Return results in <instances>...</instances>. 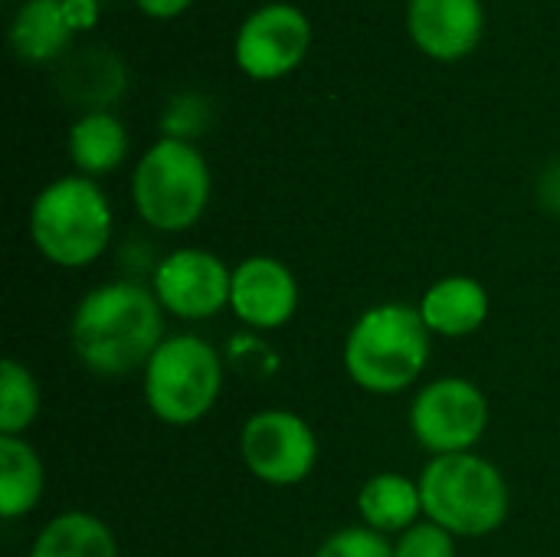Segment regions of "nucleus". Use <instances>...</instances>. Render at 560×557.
Segmentation results:
<instances>
[{
	"label": "nucleus",
	"instance_id": "f257e3e1",
	"mask_svg": "<svg viewBox=\"0 0 560 557\" xmlns=\"http://www.w3.org/2000/svg\"><path fill=\"white\" fill-rule=\"evenodd\" d=\"M69 341L75 358L98 378L144 371L164 341V309L138 282L98 286L75 305Z\"/></svg>",
	"mask_w": 560,
	"mask_h": 557
},
{
	"label": "nucleus",
	"instance_id": "f03ea898",
	"mask_svg": "<svg viewBox=\"0 0 560 557\" xmlns=\"http://www.w3.org/2000/svg\"><path fill=\"white\" fill-rule=\"evenodd\" d=\"M430 361V328L420 309L384 302L351 325L345 341V371L368 394H400L417 384Z\"/></svg>",
	"mask_w": 560,
	"mask_h": 557
},
{
	"label": "nucleus",
	"instance_id": "7ed1b4c3",
	"mask_svg": "<svg viewBox=\"0 0 560 557\" xmlns=\"http://www.w3.org/2000/svg\"><path fill=\"white\" fill-rule=\"evenodd\" d=\"M427 522L453 538H486L509 519V486L495 463L476 453L433 456L420 473Z\"/></svg>",
	"mask_w": 560,
	"mask_h": 557
},
{
	"label": "nucleus",
	"instance_id": "20e7f679",
	"mask_svg": "<svg viewBox=\"0 0 560 557\" xmlns=\"http://www.w3.org/2000/svg\"><path fill=\"white\" fill-rule=\"evenodd\" d=\"M30 236L52 266H89L112 240V204L92 177H59L36 194L30 207Z\"/></svg>",
	"mask_w": 560,
	"mask_h": 557
},
{
	"label": "nucleus",
	"instance_id": "39448f33",
	"mask_svg": "<svg viewBox=\"0 0 560 557\" xmlns=\"http://www.w3.org/2000/svg\"><path fill=\"white\" fill-rule=\"evenodd\" d=\"M131 200L138 217L161 230H190L210 204L207 158L184 138H158L131 174Z\"/></svg>",
	"mask_w": 560,
	"mask_h": 557
},
{
	"label": "nucleus",
	"instance_id": "423d86ee",
	"mask_svg": "<svg viewBox=\"0 0 560 557\" xmlns=\"http://www.w3.org/2000/svg\"><path fill=\"white\" fill-rule=\"evenodd\" d=\"M144 404L167 427L203 420L223 387L220 351L200 335H171L144 364Z\"/></svg>",
	"mask_w": 560,
	"mask_h": 557
},
{
	"label": "nucleus",
	"instance_id": "0eeeda50",
	"mask_svg": "<svg viewBox=\"0 0 560 557\" xmlns=\"http://www.w3.org/2000/svg\"><path fill=\"white\" fill-rule=\"evenodd\" d=\"M489 427V401L466 378H440L410 404V430L430 456L472 453Z\"/></svg>",
	"mask_w": 560,
	"mask_h": 557
},
{
	"label": "nucleus",
	"instance_id": "6e6552de",
	"mask_svg": "<svg viewBox=\"0 0 560 557\" xmlns=\"http://www.w3.org/2000/svg\"><path fill=\"white\" fill-rule=\"evenodd\" d=\"M240 453L266 486H299L318 463L315 430L292 410H259L243 423Z\"/></svg>",
	"mask_w": 560,
	"mask_h": 557
},
{
	"label": "nucleus",
	"instance_id": "1a4fd4ad",
	"mask_svg": "<svg viewBox=\"0 0 560 557\" xmlns=\"http://www.w3.org/2000/svg\"><path fill=\"white\" fill-rule=\"evenodd\" d=\"M312 43V23L295 3H262L236 30V66L253 79L292 72Z\"/></svg>",
	"mask_w": 560,
	"mask_h": 557
},
{
	"label": "nucleus",
	"instance_id": "9d476101",
	"mask_svg": "<svg viewBox=\"0 0 560 557\" xmlns=\"http://www.w3.org/2000/svg\"><path fill=\"white\" fill-rule=\"evenodd\" d=\"M230 286L233 269L207 250H174L151 276V292L161 309L187 322H203L223 312L230 305Z\"/></svg>",
	"mask_w": 560,
	"mask_h": 557
},
{
	"label": "nucleus",
	"instance_id": "9b49d317",
	"mask_svg": "<svg viewBox=\"0 0 560 557\" xmlns=\"http://www.w3.org/2000/svg\"><path fill=\"white\" fill-rule=\"evenodd\" d=\"M230 309L246 328L276 332L289 325L299 309V282L285 263L272 256H249L233 269Z\"/></svg>",
	"mask_w": 560,
	"mask_h": 557
},
{
	"label": "nucleus",
	"instance_id": "f8f14e48",
	"mask_svg": "<svg viewBox=\"0 0 560 557\" xmlns=\"http://www.w3.org/2000/svg\"><path fill=\"white\" fill-rule=\"evenodd\" d=\"M482 0H407V30L433 59H459L482 36Z\"/></svg>",
	"mask_w": 560,
	"mask_h": 557
},
{
	"label": "nucleus",
	"instance_id": "ddd939ff",
	"mask_svg": "<svg viewBox=\"0 0 560 557\" xmlns=\"http://www.w3.org/2000/svg\"><path fill=\"white\" fill-rule=\"evenodd\" d=\"M420 318L430 335L466 338L489 318V292L472 276H446L433 282L420 299Z\"/></svg>",
	"mask_w": 560,
	"mask_h": 557
},
{
	"label": "nucleus",
	"instance_id": "4468645a",
	"mask_svg": "<svg viewBox=\"0 0 560 557\" xmlns=\"http://www.w3.org/2000/svg\"><path fill=\"white\" fill-rule=\"evenodd\" d=\"M358 512L368 529L381 535H404L407 529L420 522V512H423L420 483L400 473H377L361 486Z\"/></svg>",
	"mask_w": 560,
	"mask_h": 557
},
{
	"label": "nucleus",
	"instance_id": "2eb2a0df",
	"mask_svg": "<svg viewBox=\"0 0 560 557\" xmlns=\"http://www.w3.org/2000/svg\"><path fill=\"white\" fill-rule=\"evenodd\" d=\"M59 89L69 102L89 112H105V105H112L125 89V66L108 49H79L66 59L59 72Z\"/></svg>",
	"mask_w": 560,
	"mask_h": 557
},
{
	"label": "nucleus",
	"instance_id": "dca6fc26",
	"mask_svg": "<svg viewBox=\"0 0 560 557\" xmlns=\"http://www.w3.org/2000/svg\"><path fill=\"white\" fill-rule=\"evenodd\" d=\"M72 33L62 0H26L10 23V46L23 62H49L69 46Z\"/></svg>",
	"mask_w": 560,
	"mask_h": 557
},
{
	"label": "nucleus",
	"instance_id": "f3484780",
	"mask_svg": "<svg viewBox=\"0 0 560 557\" xmlns=\"http://www.w3.org/2000/svg\"><path fill=\"white\" fill-rule=\"evenodd\" d=\"M30 557H118V542L98 515L62 512L39 529Z\"/></svg>",
	"mask_w": 560,
	"mask_h": 557
},
{
	"label": "nucleus",
	"instance_id": "a211bd4d",
	"mask_svg": "<svg viewBox=\"0 0 560 557\" xmlns=\"http://www.w3.org/2000/svg\"><path fill=\"white\" fill-rule=\"evenodd\" d=\"M43 463L23 437H0V519L13 522L43 499Z\"/></svg>",
	"mask_w": 560,
	"mask_h": 557
},
{
	"label": "nucleus",
	"instance_id": "6ab92c4d",
	"mask_svg": "<svg viewBox=\"0 0 560 557\" xmlns=\"http://www.w3.org/2000/svg\"><path fill=\"white\" fill-rule=\"evenodd\" d=\"M128 154V131L112 112H85L69 128V158L85 174H108Z\"/></svg>",
	"mask_w": 560,
	"mask_h": 557
},
{
	"label": "nucleus",
	"instance_id": "aec40b11",
	"mask_svg": "<svg viewBox=\"0 0 560 557\" xmlns=\"http://www.w3.org/2000/svg\"><path fill=\"white\" fill-rule=\"evenodd\" d=\"M39 414V384L20 361L0 364V437H23Z\"/></svg>",
	"mask_w": 560,
	"mask_h": 557
},
{
	"label": "nucleus",
	"instance_id": "412c9836",
	"mask_svg": "<svg viewBox=\"0 0 560 557\" xmlns=\"http://www.w3.org/2000/svg\"><path fill=\"white\" fill-rule=\"evenodd\" d=\"M315 557H394V545L387 542V535L368 525H354L325 538Z\"/></svg>",
	"mask_w": 560,
	"mask_h": 557
},
{
	"label": "nucleus",
	"instance_id": "4be33fe9",
	"mask_svg": "<svg viewBox=\"0 0 560 557\" xmlns=\"http://www.w3.org/2000/svg\"><path fill=\"white\" fill-rule=\"evenodd\" d=\"M394 557H456V538L433 522H417L397 538Z\"/></svg>",
	"mask_w": 560,
	"mask_h": 557
},
{
	"label": "nucleus",
	"instance_id": "5701e85b",
	"mask_svg": "<svg viewBox=\"0 0 560 557\" xmlns=\"http://www.w3.org/2000/svg\"><path fill=\"white\" fill-rule=\"evenodd\" d=\"M207 118V105H203V98H197V95H180V98H174V105L167 108V138H190L200 125L197 121H203Z\"/></svg>",
	"mask_w": 560,
	"mask_h": 557
},
{
	"label": "nucleus",
	"instance_id": "b1692460",
	"mask_svg": "<svg viewBox=\"0 0 560 557\" xmlns=\"http://www.w3.org/2000/svg\"><path fill=\"white\" fill-rule=\"evenodd\" d=\"M98 3L102 0H62V10H66L72 30H92L98 20Z\"/></svg>",
	"mask_w": 560,
	"mask_h": 557
},
{
	"label": "nucleus",
	"instance_id": "393cba45",
	"mask_svg": "<svg viewBox=\"0 0 560 557\" xmlns=\"http://www.w3.org/2000/svg\"><path fill=\"white\" fill-rule=\"evenodd\" d=\"M190 0H138V7L148 13V16H158V20H171L177 16Z\"/></svg>",
	"mask_w": 560,
	"mask_h": 557
},
{
	"label": "nucleus",
	"instance_id": "a878e982",
	"mask_svg": "<svg viewBox=\"0 0 560 557\" xmlns=\"http://www.w3.org/2000/svg\"><path fill=\"white\" fill-rule=\"evenodd\" d=\"M541 194H545V204H548L551 210H558L560 213V164H551V167L545 171Z\"/></svg>",
	"mask_w": 560,
	"mask_h": 557
}]
</instances>
